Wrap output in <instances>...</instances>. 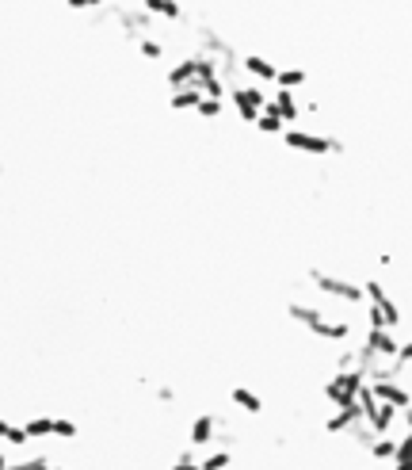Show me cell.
<instances>
[{"mask_svg": "<svg viewBox=\"0 0 412 470\" xmlns=\"http://www.w3.org/2000/svg\"><path fill=\"white\" fill-rule=\"evenodd\" d=\"M286 317L298 322L302 329H309L313 336L329 341V344H348L351 333H355L351 322H332V317H325L317 306H305V302H286Z\"/></svg>", "mask_w": 412, "mask_h": 470, "instance_id": "6da1fadb", "label": "cell"}, {"mask_svg": "<svg viewBox=\"0 0 412 470\" xmlns=\"http://www.w3.org/2000/svg\"><path fill=\"white\" fill-rule=\"evenodd\" d=\"M367 371L359 368V363H355V368H340L332 375L329 382H325V401H329L332 409H340V406H355V401H359V390L367 387Z\"/></svg>", "mask_w": 412, "mask_h": 470, "instance_id": "7a4b0ae2", "label": "cell"}, {"mask_svg": "<svg viewBox=\"0 0 412 470\" xmlns=\"http://www.w3.org/2000/svg\"><path fill=\"white\" fill-rule=\"evenodd\" d=\"M305 279H309V287H317L321 295L340 298V302H348V306H363V302H367V290H363V283H351L348 276H332V271L313 268Z\"/></svg>", "mask_w": 412, "mask_h": 470, "instance_id": "3957f363", "label": "cell"}, {"mask_svg": "<svg viewBox=\"0 0 412 470\" xmlns=\"http://www.w3.org/2000/svg\"><path fill=\"white\" fill-rule=\"evenodd\" d=\"M283 146L290 153H309V157H332V153H344V142L340 138H329V134H309V130H283Z\"/></svg>", "mask_w": 412, "mask_h": 470, "instance_id": "277c9868", "label": "cell"}, {"mask_svg": "<svg viewBox=\"0 0 412 470\" xmlns=\"http://www.w3.org/2000/svg\"><path fill=\"white\" fill-rule=\"evenodd\" d=\"M229 100H233V107H237L241 123H256L271 96L260 88V84H229Z\"/></svg>", "mask_w": 412, "mask_h": 470, "instance_id": "5b68a950", "label": "cell"}, {"mask_svg": "<svg viewBox=\"0 0 412 470\" xmlns=\"http://www.w3.org/2000/svg\"><path fill=\"white\" fill-rule=\"evenodd\" d=\"M111 16L119 20V27L126 31L130 42H138L142 35H149V31H153V23H157V16L145 12V8H111Z\"/></svg>", "mask_w": 412, "mask_h": 470, "instance_id": "8992f818", "label": "cell"}, {"mask_svg": "<svg viewBox=\"0 0 412 470\" xmlns=\"http://www.w3.org/2000/svg\"><path fill=\"white\" fill-rule=\"evenodd\" d=\"M218 428H222L218 413H199V417L191 421V428H187V444H191V447L214 444V440H218Z\"/></svg>", "mask_w": 412, "mask_h": 470, "instance_id": "52a82bcc", "label": "cell"}, {"mask_svg": "<svg viewBox=\"0 0 412 470\" xmlns=\"http://www.w3.org/2000/svg\"><path fill=\"white\" fill-rule=\"evenodd\" d=\"M359 425H363V409H359V401H355V406L332 409V417L325 421V432H332V436H351Z\"/></svg>", "mask_w": 412, "mask_h": 470, "instance_id": "ba28073f", "label": "cell"}, {"mask_svg": "<svg viewBox=\"0 0 412 470\" xmlns=\"http://www.w3.org/2000/svg\"><path fill=\"white\" fill-rule=\"evenodd\" d=\"M370 387H374V394H378L382 401H389V406H397V409L412 406V390L401 387V379H374Z\"/></svg>", "mask_w": 412, "mask_h": 470, "instance_id": "9c48e42d", "label": "cell"}, {"mask_svg": "<svg viewBox=\"0 0 412 470\" xmlns=\"http://www.w3.org/2000/svg\"><path fill=\"white\" fill-rule=\"evenodd\" d=\"M241 69H245L256 84H275V77H279V65L267 61L264 54H245V58H241Z\"/></svg>", "mask_w": 412, "mask_h": 470, "instance_id": "30bf717a", "label": "cell"}, {"mask_svg": "<svg viewBox=\"0 0 412 470\" xmlns=\"http://www.w3.org/2000/svg\"><path fill=\"white\" fill-rule=\"evenodd\" d=\"M267 107L275 111V115H283V123H298V119H302V107H298V92H290V88H279L275 96L267 100Z\"/></svg>", "mask_w": 412, "mask_h": 470, "instance_id": "8fae6325", "label": "cell"}, {"mask_svg": "<svg viewBox=\"0 0 412 470\" xmlns=\"http://www.w3.org/2000/svg\"><path fill=\"white\" fill-rule=\"evenodd\" d=\"M397 444H401V440L393 436V432H386V436H374L370 447H367V455L374 459V463H393V459H397Z\"/></svg>", "mask_w": 412, "mask_h": 470, "instance_id": "7c38bea8", "label": "cell"}, {"mask_svg": "<svg viewBox=\"0 0 412 470\" xmlns=\"http://www.w3.org/2000/svg\"><path fill=\"white\" fill-rule=\"evenodd\" d=\"M145 12H153L157 20H168V23H180L183 20V4L180 0H142Z\"/></svg>", "mask_w": 412, "mask_h": 470, "instance_id": "4fadbf2b", "label": "cell"}, {"mask_svg": "<svg viewBox=\"0 0 412 470\" xmlns=\"http://www.w3.org/2000/svg\"><path fill=\"white\" fill-rule=\"evenodd\" d=\"M229 398H233V406H237L241 413H252V417H256V413H264V398H260L252 387H233Z\"/></svg>", "mask_w": 412, "mask_h": 470, "instance_id": "5bb4252c", "label": "cell"}, {"mask_svg": "<svg viewBox=\"0 0 412 470\" xmlns=\"http://www.w3.org/2000/svg\"><path fill=\"white\" fill-rule=\"evenodd\" d=\"M199 103H202V88H195V84L191 88H176L172 96H168V107L172 111H195Z\"/></svg>", "mask_w": 412, "mask_h": 470, "instance_id": "9a60e30c", "label": "cell"}, {"mask_svg": "<svg viewBox=\"0 0 412 470\" xmlns=\"http://www.w3.org/2000/svg\"><path fill=\"white\" fill-rule=\"evenodd\" d=\"M305 84H309V73L302 65H286V69H279V77H275V88H290V92L305 88Z\"/></svg>", "mask_w": 412, "mask_h": 470, "instance_id": "2e32d148", "label": "cell"}, {"mask_svg": "<svg viewBox=\"0 0 412 470\" xmlns=\"http://www.w3.org/2000/svg\"><path fill=\"white\" fill-rule=\"evenodd\" d=\"M252 127H256L260 134H267V138H283V130H286L283 115H275V111H271V107H264V111H260V119H256V123H252Z\"/></svg>", "mask_w": 412, "mask_h": 470, "instance_id": "e0dca14e", "label": "cell"}, {"mask_svg": "<svg viewBox=\"0 0 412 470\" xmlns=\"http://www.w3.org/2000/svg\"><path fill=\"white\" fill-rule=\"evenodd\" d=\"M134 46H138V54H142L145 61H161V58H164V42L153 39V35H142Z\"/></svg>", "mask_w": 412, "mask_h": 470, "instance_id": "ac0fdd59", "label": "cell"}, {"mask_svg": "<svg viewBox=\"0 0 412 470\" xmlns=\"http://www.w3.org/2000/svg\"><path fill=\"white\" fill-rule=\"evenodd\" d=\"M195 115L206 119V123H214V119L226 115V100H214V96H202V103L195 107Z\"/></svg>", "mask_w": 412, "mask_h": 470, "instance_id": "d6986e66", "label": "cell"}, {"mask_svg": "<svg viewBox=\"0 0 412 470\" xmlns=\"http://www.w3.org/2000/svg\"><path fill=\"white\" fill-rule=\"evenodd\" d=\"M202 470H229L233 466V451L229 447H218V451H210L206 459H199Z\"/></svg>", "mask_w": 412, "mask_h": 470, "instance_id": "ffe728a7", "label": "cell"}, {"mask_svg": "<svg viewBox=\"0 0 412 470\" xmlns=\"http://www.w3.org/2000/svg\"><path fill=\"white\" fill-rule=\"evenodd\" d=\"M389 470H412V428L405 432V440L397 444V459L389 463Z\"/></svg>", "mask_w": 412, "mask_h": 470, "instance_id": "44dd1931", "label": "cell"}, {"mask_svg": "<svg viewBox=\"0 0 412 470\" xmlns=\"http://www.w3.org/2000/svg\"><path fill=\"white\" fill-rule=\"evenodd\" d=\"M0 440H8L12 447H23V444H31V436H27V428L20 425H8L4 417H0Z\"/></svg>", "mask_w": 412, "mask_h": 470, "instance_id": "7402d4cb", "label": "cell"}, {"mask_svg": "<svg viewBox=\"0 0 412 470\" xmlns=\"http://www.w3.org/2000/svg\"><path fill=\"white\" fill-rule=\"evenodd\" d=\"M23 428L31 440H46V436H54V417H31Z\"/></svg>", "mask_w": 412, "mask_h": 470, "instance_id": "603a6c76", "label": "cell"}, {"mask_svg": "<svg viewBox=\"0 0 412 470\" xmlns=\"http://www.w3.org/2000/svg\"><path fill=\"white\" fill-rule=\"evenodd\" d=\"M77 421H69V417H54V436L58 440H77Z\"/></svg>", "mask_w": 412, "mask_h": 470, "instance_id": "cb8c5ba5", "label": "cell"}, {"mask_svg": "<svg viewBox=\"0 0 412 470\" xmlns=\"http://www.w3.org/2000/svg\"><path fill=\"white\" fill-rule=\"evenodd\" d=\"M168 470H202V463L191 455V447H187V451H180V455H176L172 463H168Z\"/></svg>", "mask_w": 412, "mask_h": 470, "instance_id": "d4e9b609", "label": "cell"}, {"mask_svg": "<svg viewBox=\"0 0 412 470\" xmlns=\"http://www.w3.org/2000/svg\"><path fill=\"white\" fill-rule=\"evenodd\" d=\"M393 363H397L401 371H405V368H412V336H408V341H401L397 356H393Z\"/></svg>", "mask_w": 412, "mask_h": 470, "instance_id": "484cf974", "label": "cell"}, {"mask_svg": "<svg viewBox=\"0 0 412 470\" xmlns=\"http://www.w3.org/2000/svg\"><path fill=\"white\" fill-rule=\"evenodd\" d=\"M65 4H69L73 12H88V8H103L107 0H65Z\"/></svg>", "mask_w": 412, "mask_h": 470, "instance_id": "4316f807", "label": "cell"}, {"mask_svg": "<svg viewBox=\"0 0 412 470\" xmlns=\"http://www.w3.org/2000/svg\"><path fill=\"white\" fill-rule=\"evenodd\" d=\"M27 470H54L50 466V455H39V459H27V463H23Z\"/></svg>", "mask_w": 412, "mask_h": 470, "instance_id": "83f0119b", "label": "cell"}, {"mask_svg": "<svg viewBox=\"0 0 412 470\" xmlns=\"http://www.w3.org/2000/svg\"><path fill=\"white\" fill-rule=\"evenodd\" d=\"M157 401H161V406H172V401H176V390H172V387H161V390H157Z\"/></svg>", "mask_w": 412, "mask_h": 470, "instance_id": "f1b7e54d", "label": "cell"}, {"mask_svg": "<svg viewBox=\"0 0 412 470\" xmlns=\"http://www.w3.org/2000/svg\"><path fill=\"white\" fill-rule=\"evenodd\" d=\"M401 417H405V432H408V428H412V406H408V409H401Z\"/></svg>", "mask_w": 412, "mask_h": 470, "instance_id": "f546056e", "label": "cell"}, {"mask_svg": "<svg viewBox=\"0 0 412 470\" xmlns=\"http://www.w3.org/2000/svg\"><path fill=\"white\" fill-rule=\"evenodd\" d=\"M8 466H12V463H8V455H0V470H8Z\"/></svg>", "mask_w": 412, "mask_h": 470, "instance_id": "4dcf8cb0", "label": "cell"}, {"mask_svg": "<svg viewBox=\"0 0 412 470\" xmlns=\"http://www.w3.org/2000/svg\"><path fill=\"white\" fill-rule=\"evenodd\" d=\"M8 470H27V466H23V463H16V466H8Z\"/></svg>", "mask_w": 412, "mask_h": 470, "instance_id": "1f68e13d", "label": "cell"}, {"mask_svg": "<svg viewBox=\"0 0 412 470\" xmlns=\"http://www.w3.org/2000/svg\"><path fill=\"white\" fill-rule=\"evenodd\" d=\"M54 470H69V466H54Z\"/></svg>", "mask_w": 412, "mask_h": 470, "instance_id": "d6a6232c", "label": "cell"}, {"mask_svg": "<svg viewBox=\"0 0 412 470\" xmlns=\"http://www.w3.org/2000/svg\"><path fill=\"white\" fill-rule=\"evenodd\" d=\"M0 172H4V165H0Z\"/></svg>", "mask_w": 412, "mask_h": 470, "instance_id": "836d02e7", "label": "cell"}]
</instances>
